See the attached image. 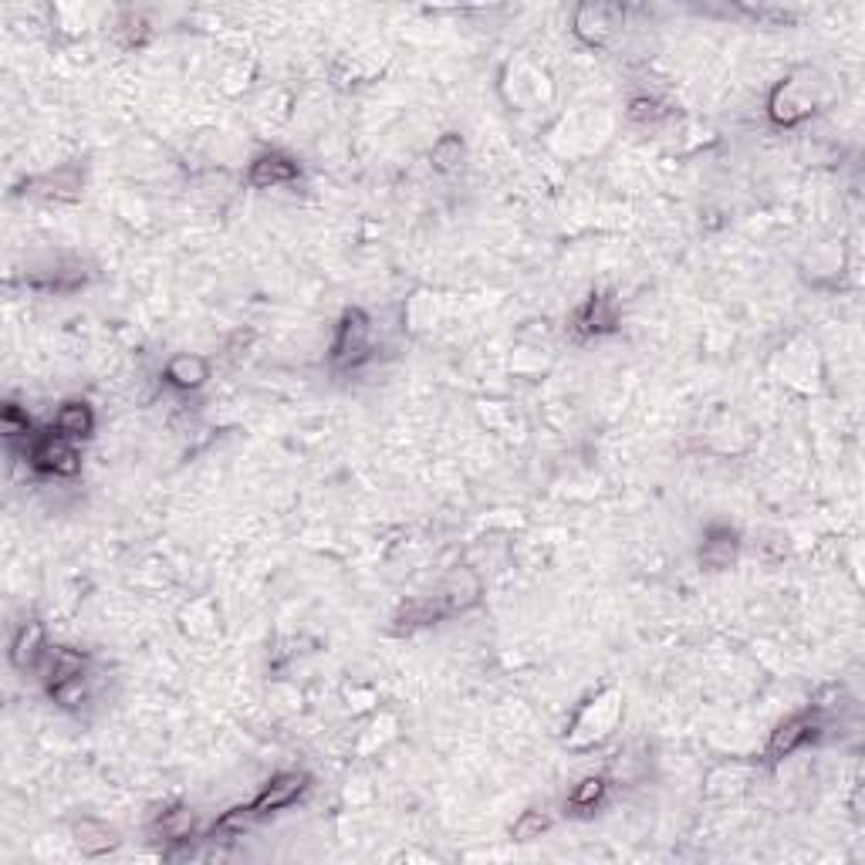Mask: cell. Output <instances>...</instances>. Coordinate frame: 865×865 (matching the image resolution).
Segmentation results:
<instances>
[{
    "instance_id": "obj_1",
    "label": "cell",
    "mask_w": 865,
    "mask_h": 865,
    "mask_svg": "<svg viewBox=\"0 0 865 865\" xmlns=\"http://www.w3.org/2000/svg\"><path fill=\"white\" fill-rule=\"evenodd\" d=\"M31 467L41 470V474L75 477L78 467H82V457H78V450L71 447V440H65L61 433H48V436H41V440L34 443Z\"/></svg>"
},
{
    "instance_id": "obj_2",
    "label": "cell",
    "mask_w": 865,
    "mask_h": 865,
    "mask_svg": "<svg viewBox=\"0 0 865 865\" xmlns=\"http://www.w3.org/2000/svg\"><path fill=\"white\" fill-rule=\"evenodd\" d=\"M369 355V318L362 315L359 308L345 311L342 325H338L335 345H332V359L338 365H355Z\"/></svg>"
},
{
    "instance_id": "obj_3",
    "label": "cell",
    "mask_w": 865,
    "mask_h": 865,
    "mask_svg": "<svg viewBox=\"0 0 865 865\" xmlns=\"http://www.w3.org/2000/svg\"><path fill=\"white\" fill-rule=\"evenodd\" d=\"M308 788V774H298V771H288V774H278L267 788L257 795L251 805H247V811H251V818H264V815H274V811L288 808L294 805L301 795H305Z\"/></svg>"
},
{
    "instance_id": "obj_4",
    "label": "cell",
    "mask_w": 865,
    "mask_h": 865,
    "mask_svg": "<svg viewBox=\"0 0 865 865\" xmlns=\"http://www.w3.org/2000/svg\"><path fill=\"white\" fill-rule=\"evenodd\" d=\"M622 14L619 7H609V4H585L578 7V17H575V31L582 34L588 44H602L609 34L619 28Z\"/></svg>"
},
{
    "instance_id": "obj_5",
    "label": "cell",
    "mask_w": 865,
    "mask_h": 865,
    "mask_svg": "<svg viewBox=\"0 0 865 865\" xmlns=\"http://www.w3.org/2000/svg\"><path fill=\"white\" fill-rule=\"evenodd\" d=\"M615 325H619V311H615V301L605 298V294H592L575 315L578 335H605Z\"/></svg>"
},
{
    "instance_id": "obj_6",
    "label": "cell",
    "mask_w": 865,
    "mask_h": 865,
    "mask_svg": "<svg viewBox=\"0 0 865 865\" xmlns=\"http://www.w3.org/2000/svg\"><path fill=\"white\" fill-rule=\"evenodd\" d=\"M294 180H298V163H291V159L281 153H264L251 163V186H257V190L294 183Z\"/></svg>"
},
{
    "instance_id": "obj_7",
    "label": "cell",
    "mask_w": 865,
    "mask_h": 865,
    "mask_svg": "<svg viewBox=\"0 0 865 865\" xmlns=\"http://www.w3.org/2000/svg\"><path fill=\"white\" fill-rule=\"evenodd\" d=\"M44 629L38 622H24L17 629V636L11 639V663L17 670H38L41 656H44Z\"/></svg>"
},
{
    "instance_id": "obj_8",
    "label": "cell",
    "mask_w": 865,
    "mask_h": 865,
    "mask_svg": "<svg viewBox=\"0 0 865 865\" xmlns=\"http://www.w3.org/2000/svg\"><path fill=\"white\" fill-rule=\"evenodd\" d=\"M55 430L65 436V440H85V436H92V430H95L92 406L78 403V399H71V403H65V406L58 409Z\"/></svg>"
},
{
    "instance_id": "obj_9",
    "label": "cell",
    "mask_w": 865,
    "mask_h": 865,
    "mask_svg": "<svg viewBox=\"0 0 865 865\" xmlns=\"http://www.w3.org/2000/svg\"><path fill=\"white\" fill-rule=\"evenodd\" d=\"M815 737V720L811 717H795L788 724H781L774 730L771 744H768V757H788L791 751H798L805 740Z\"/></svg>"
},
{
    "instance_id": "obj_10",
    "label": "cell",
    "mask_w": 865,
    "mask_h": 865,
    "mask_svg": "<svg viewBox=\"0 0 865 865\" xmlns=\"http://www.w3.org/2000/svg\"><path fill=\"white\" fill-rule=\"evenodd\" d=\"M734 558H737V534L727 531V528L713 531L700 548V561H703V568H710V572H724V568L734 565Z\"/></svg>"
},
{
    "instance_id": "obj_11",
    "label": "cell",
    "mask_w": 865,
    "mask_h": 865,
    "mask_svg": "<svg viewBox=\"0 0 865 865\" xmlns=\"http://www.w3.org/2000/svg\"><path fill=\"white\" fill-rule=\"evenodd\" d=\"M166 379L173 382L176 389H200L203 382L210 379V365L200 355H176L173 362L166 365Z\"/></svg>"
},
{
    "instance_id": "obj_12",
    "label": "cell",
    "mask_w": 865,
    "mask_h": 865,
    "mask_svg": "<svg viewBox=\"0 0 865 865\" xmlns=\"http://www.w3.org/2000/svg\"><path fill=\"white\" fill-rule=\"evenodd\" d=\"M75 845L82 849V855H105L119 849V835L102 822H82L75 825Z\"/></svg>"
},
{
    "instance_id": "obj_13",
    "label": "cell",
    "mask_w": 865,
    "mask_h": 865,
    "mask_svg": "<svg viewBox=\"0 0 865 865\" xmlns=\"http://www.w3.org/2000/svg\"><path fill=\"white\" fill-rule=\"evenodd\" d=\"M430 159H433V166L440 169V173H450V169H457V166L463 163V139L453 136V132H450V136H443V139L433 146Z\"/></svg>"
},
{
    "instance_id": "obj_14",
    "label": "cell",
    "mask_w": 865,
    "mask_h": 865,
    "mask_svg": "<svg viewBox=\"0 0 865 865\" xmlns=\"http://www.w3.org/2000/svg\"><path fill=\"white\" fill-rule=\"evenodd\" d=\"M156 832H163V838H173V842H180V838H186L193 832V815L186 808H169L159 815L156 822Z\"/></svg>"
},
{
    "instance_id": "obj_15",
    "label": "cell",
    "mask_w": 865,
    "mask_h": 865,
    "mask_svg": "<svg viewBox=\"0 0 865 865\" xmlns=\"http://www.w3.org/2000/svg\"><path fill=\"white\" fill-rule=\"evenodd\" d=\"M551 828V815H545V811H524L521 818L514 822L511 835L517 838V842H531V838H541Z\"/></svg>"
},
{
    "instance_id": "obj_16",
    "label": "cell",
    "mask_w": 865,
    "mask_h": 865,
    "mask_svg": "<svg viewBox=\"0 0 865 865\" xmlns=\"http://www.w3.org/2000/svg\"><path fill=\"white\" fill-rule=\"evenodd\" d=\"M602 795H605V781H602V778H585V781L572 791L568 805L578 808V811H592V808L602 801Z\"/></svg>"
},
{
    "instance_id": "obj_17",
    "label": "cell",
    "mask_w": 865,
    "mask_h": 865,
    "mask_svg": "<svg viewBox=\"0 0 865 865\" xmlns=\"http://www.w3.org/2000/svg\"><path fill=\"white\" fill-rule=\"evenodd\" d=\"M0 426H4V436L14 440V436H31V419L28 413H21L14 403H4V413H0Z\"/></svg>"
},
{
    "instance_id": "obj_18",
    "label": "cell",
    "mask_w": 865,
    "mask_h": 865,
    "mask_svg": "<svg viewBox=\"0 0 865 865\" xmlns=\"http://www.w3.org/2000/svg\"><path fill=\"white\" fill-rule=\"evenodd\" d=\"M659 115H663V105L653 102V98H636V102L629 105L632 122H656Z\"/></svg>"
}]
</instances>
